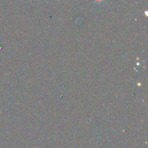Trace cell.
<instances>
[{
  "mask_svg": "<svg viewBox=\"0 0 148 148\" xmlns=\"http://www.w3.org/2000/svg\"><path fill=\"white\" fill-rule=\"evenodd\" d=\"M93 2L95 3V4H98V5H101V4H103L105 1V0H92Z\"/></svg>",
  "mask_w": 148,
  "mask_h": 148,
  "instance_id": "obj_1",
  "label": "cell"
}]
</instances>
